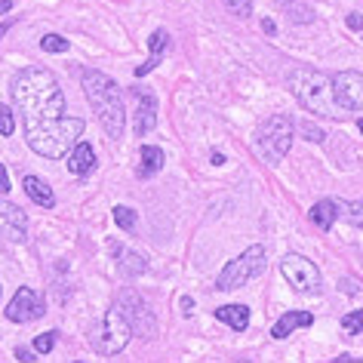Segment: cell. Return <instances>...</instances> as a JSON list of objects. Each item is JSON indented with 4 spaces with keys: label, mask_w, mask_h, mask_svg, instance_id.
<instances>
[{
    "label": "cell",
    "mask_w": 363,
    "mask_h": 363,
    "mask_svg": "<svg viewBox=\"0 0 363 363\" xmlns=\"http://www.w3.org/2000/svg\"><path fill=\"white\" fill-rule=\"evenodd\" d=\"M289 22H311V10H308V6H296V10H293V6H289Z\"/></svg>",
    "instance_id": "f1b7e54d"
},
{
    "label": "cell",
    "mask_w": 363,
    "mask_h": 363,
    "mask_svg": "<svg viewBox=\"0 0 363 363\" xmlns=\"http://www.w3.org/2000/svg\"><path fill=\"white\" fill-rule=\"evenodd\" d=\"M13 10V0H0V16H6Z\"/></svg>",
    "instance_id": "e575fe53"
},
{
    "label": "cell",
    "mask_w": 363,
    "mask_h": 363,
    "mask_svg": "<svg viewBox=\"0 0 363 363\" xmlns=\"http://www.w3.org/2000/svg\"><path fill=\"white\" fill-rule=\"evenodd\" d=\"M38 351H28V348H16V360H22V363H31V360H38L34 357Z\"/></svg>",
    "instance_id": "1f68e13d"
},
{
    "label": "cell",
    "mask_w": 363,
    "mask_h": 363,
    "mask_svg": "<svg viewBox=\"0 0 363 363\" xmlns=\"http://www.w3.org/2000/svg\"><path fill=\"white\" fill-rule=\"evenodd\" d=\"M348 28H351V31H360V28H363V16H360V13H351V16H348Z\"/></svg>",
    "instance_id": "d6a6232c"
},
{
    "label": "cell",
    "mask_w": 363,
    "mask_h": 363,
    "mask_svg": "<svg viewBox=\"0 0 363 363\" xmlns=\"http://www.w3.org/2000/svg\"><path fill=\"white\" fill-rule=\"evenodd\" d=\"M262 31H265L268 38H274V34H277V25H274V19H268V16H265V19H262Z\"/></svg>",
    "instance_id": "836d02e7"
},
{
    "label": "cell",
    "mask_w": 363,
    "mask_h": 363,
    "mask_svg": "<svg viewBox=\"0 0 363 363\" xmlns=\"http://www.w3.org/2000/svg\"><path fill=\"white\" fill-rule=\"evenodd\" d=\"M56 342H59V330H50V333H43L34 339V351L38 354H50L52 348H56Z\"/></svg>",
    "instance_id": "484cf974"
},
{
    "label": "cell",
    "mask_w": 363,
    "mask_h": 363,
    "mask_svg": "<svg viewBox=\"0 0 363 363\" xmlns=\"http://www.w3.org/2000/svg\"><path fill=\"white\" fill-rule=\"evenodd\" d=\"M13 105L22 117L25 142L34 154L59 160L84 135V121L65 114V93L56 74L43 65H28L10 80Z\"/></svg>",
    "instance_id": "6da1fadb"
},
{
    "label": "cell",
    "mask_w": 363,
    "mask_h": 363,
    "mask_svg": "<svg viewBox=\"0 0 363 363\" xmlns=\"http://www.w3.org/2000/svg\"><path fill=\"white\" fill-rule=\"evenodd\" d=\"M308 219H311L320 231H330L333 225H335V219H339V203L330 201V197H323V201H317V203L311 206Z\"/></svg>",
    "instance_id": "ac0fdd59"
},
{
    "label": "cell",
    "mask_w": 363,
    "mask_h": 363,
    "mask_svg": "<svg viewBox=\"0 0 363 363\" xmlns=\"http://www.w3.org/2000/svg\"><path fill=\"white\" fill-rule=\"evenodd\" d=\"M68 172L71 176H89L96 169V151L89 142H74V148L68 151Z\"/></svg>",
    "instance_id": "4fadbf2b"
},
{
    "label": "cell",
    "mask_w": 363,
    "mask_h": 363,
    "mask_svg": "<svg viewBox=\"0 0 363 363\" xmlns=\"http://www.w3.org/2000/svg\"><path fill=\"white\" fill-rule=\"evenodd\" d=\"M133 326H130V320L123 317V311L121 308H108L105 311V317L96 323V330H93V335H89V342H93V348L99 351V354H121L126 345H130V339H133Z\"/></svg>",
    "instance_id": "8992f818"
},
{
    "label": "cell",
    "mask_w": 363,
    "mask_h": 363,
    "mask_svg": "<svg viewBox=\"0 0 363 363\" xmlns=\"http://www.w3.org/2000/svg\"><path fill=\"white\" fill-rule=\"evenodd\" d=\"M314 323V314L311 311H286L280 314V320L271 326V335L274 339H286L293 330H298V326H311Z\"/></svg>",
    "instance_id": "e0dca14e"
},
{
    "label": "cell",
    "mask_w": 363,
    "mask_h": 363,
    "mask_svg": "<svg viewBox=\"0 0 363 363\" xmlns=\"http://www.w3.org/2000/svg\"><path fill=\"white\" fill-rule=\"evenodd\" d=\"M4 314L10 323H31V320H40L47 314V308H43V298L31 286H19L16 296L10 298V305L4 308Z\"/></svg>",
    "instance_id": "9c48e42d"
},
{
    "label": "cell",
    "mask_w": 363,
    "mask_h": 363,
    "mask_svg": "<svg viewBox=\"0 0 363 363\" xmlns=\"http://www.w3.org/2000/svg\"><path fill=\"white\" fill-rule=\"evenodd\" d=\"M342 333L345 335H360L363 333V308H357V311H348L342 317Z\"/></svg>",
    "instance_id": "603a6c76"
},
{
    "label": "cell",
    "mask_w": 363,
    "mask_h": 363,
    "mask_svg": "<svg viewBox=\"0 0 363 363\" xmlns=\"http://www.w3.org/2000/svg\"><path fill=\"white\" fill-rule=\"evenodd\" d=\"M22 188H25V194H28L34 203L43 206V210H52V206H56V194H52V188L40 176H25Z\"/></svg>",
    "instance_id": "2e32d148"
},
{
    "label": "cell",
    "mask_w": 363,
    "mask_h": 363,
    "mask_svg": "<svg viewBox=\"0 0 363 363\" xmlns=\"http://www.w3.org/2000/svg\"><path fill=\"white\" fill-rule=\"evenodd\" d=\"M80 86H84L86 102L96 111L108 139H121L126 130V108H123V93L117 86V80H111L105 71L84 68L80 71Z\"/></svg>",
    "instance_id": "3957f363"
},
{
    "label": "cell",
    "mask_w": 363,
    "mask_h": 363,
    "mask_svg": "<svg viewBox=\"0 0 363 363\" xmlns=\"http://www.w3.org/2000/svg\"><path fill=\"white\" fill-rule=\"evenodd\" d=\"M216 320L219 323H228L234 333H243L250 326V308L247 305H225V308H216Z\"/></svg>",
    "instance_id": "d6986e66"
},
{
    "label": "cell",
    "mask_w": 363,
    "mask_h": 363,
    "mask_svg": "<svg viewBox=\"0 0 363 363\" xmlns=\"http://www.w3.org/2000/svg\"><path fill=\"white\" fill-rule=\"evenodd\" d=\"M111 250L117 252V265H121V274L123 277H139V274L148 271V262H145V256H139V252L121 250L117 243H111Z\"/></svg>",
    "instance_id": "ffe728a7"
},
{
    "label": "cell",
    "mask_w": 363,
    "mask_h": 363,
    "mask_svg": "<svg viewBox=\"0 0 363 363\" xmlns=\"http://www.w3.org/2000/svg\"><path fill=\"white\" fill-rule=\"evenodd\" d=\"M0 234L13 243H25L28 238V216L10 201H0Z\"/></svg>",
    "instance_id": "7c38bea8"
},
{
    "label": "cell",
    "mask_w": 363,
    "mask_h": 363,
    "mask_svg": "<svg viewBox=\"0 0 363 363\" xmlns=\"http://www.w3.org/2000/svg\"><path fill=\"white\" fill-rule=\"evenodd\" d=\"M10 172H6V167H4V163H0V194H6V191H10Z\"/></svg>",
    "instance_id": "f546056e"
},
{
    "label": "cell",
    "mask_w": 363,
    "mask_h": 363,
    "mask_svg": "<svg viewBox=\"0 0 363 363\" xmlns=\"http://www.w3.org/2000/svg\"><path fill=\"white\" fill-rule=\"evenodd\" d=\"M333 93L345 111H363V74L360 71H335Z\"/></svg>",
    "instance_id": "30bf717a"
},
{
    "label": "cell",
    "mask_w": 363,
    "mask_h": 363,
    "mask_svg": "<svg viewBox=\"0 0 363 363\" xmlns=\"http://www.w3.org/2000/svg\"><path fill=\"white\" fill-rule=\"evenodd\" d=\"M277 4H284V6H289V4H293V0H277Z\"/></svg>",
    "instance_id": "74e56055"
},
{
    "label": "cell",
    "mask_w": 363,
    "mask_h": 363,
    "mask_svg": "<svg viewBox=\"0 0 363 363\" xmlns=\"http://www.w3.org/2000/svg\"><path fill=\"white\" fill-rule=\"evenodd\" d=\"M135 111H133V130L135 135H148L157 126V96L148 86H133Z\"/></svg>",
    "instance_id": "8fae6325"
},
{
    "label": "cell",
    "mask_w": 363,
    "mask_h": 363,
    "mask_svg": "<svg viewBox=\"0 0 363 363\" xmlns=\"http://www.w3.org/2000/svg\"><path fill=\"white\" fill-rule=\"evenodd\" d=\"M268 265V250L262 247V243H252L250 250H243L238 259H231L228 265L219 271V277H216V289L219 293H234V289H240L243 284H250L252 277H259L262 271Z\"/></svg>",
    "instance_id": "277c9868"
},
{
    "label": "cell",
    "mask_w": 363,
    "mask_h": 363,
    "mask_svg": "<svg viewBox=\"0 0 363 363\" xmlns=\"http://www.w3.org/2000/svg\"><path fill=\"white\" fill-rule=\"evenodd\" d=\"M339 203V219L363 228V201H335Z\"/></svg>",
    "instance_id": "44dd1931"
},
{
    "label": "cell",
    "mask_w": 363,
    "mask_h": 363,
    "mask_svg": "<svg viewBox=\"0 0 363 363\" xmlns=\"http://www.w3.org/2000/svg\"><path fill=\"white\" fill-rule=\"evenodd\" d=\"M163 160H167L163 148H157V145H142V151H139V169H135V176H139V179L157 176V172L163 169Z\"/></svg>",
    "instance_id": "9a60e30c"
},
{
    "label": "cell",
    "mask_w": 363,
    "mask_h": 363,
    "mask_svg": "<svg viewBox=\"0 0 363 363\" xmlns=\"http://www.w3.org/2000/svg\"><path fill=\"white\" fill-rule=\"evenodd\" d=\"M114 305L123 311V317L130 320L135 335H142V339H154V333H157V320H154L151 308L145 305V298L135 293V289H121Z\"/></svg>",
    "instance_id": "ba28073f"
},
{
    "label": "cell",
    "mask_w": 363,
    "mask_h": 363,
    "mask_svg": "<svg viewBox=\"0 0 363 363\" xmlns=\"http://www.w3.org/2000/svg\"><path fill=\"white\" fill-rule=\"evenodd\" d=\"M357 357H351V354H342V357H335V363H354Z\"/></svg>",
    "instance_id": "8d00e7d4"
},
{
    "label": "cell",
    "mask_w": 363,
    "mask_h": 363,
    "mask_svg": "<svg viewBox=\"0 0 363 363\" xmlns=\"http://www.w3.org/2000/svg\"><path fill=\"white\" fill-rule=\"evenodd\" d=\"M302 135H305L308 142H317V145H320V142L326 139V133L320 130V126H314L311 121H308V123H302Z\"/></svg>",
    "instance_id": "83f0119b"
},
{
    "label": "cell",
    "mask_w": 363,
    "mask_h": 363,
    "mask_svg": "<svg viewBox=\"0 0 363 363\" xmlns=\"http://www.w3.org/2000/svg\"><path fill=\"white\" fill-rule=\"evenodd\" d=\"M114 222L121 231H135V225H139V213L133 210V206H114Z\"/></svg>",
    "instance_id": "7402d4cb"
},
{
    "label": "cell",
    "mask_w": 363,
    "mask_h": 363,
    "mask_svg": "<svg viewBox=\"0 0 363 363\" xmlns=\"http://www.w3.org/2000/svg\"><path fill=\"white\" fill-rule=\"evenodd\" d=\"M213 163H216V167H222V163H225V154H219V151H213V157H210Z\"/></svg>",
    "instance_id": "d590c367"
},
{
    "label": "cell",
    "mask_w": 363,
    "mask_h": 363,
    "mask_svg": "<svg viewBox=\"0 0 363 363\" xmlns=\"http://www.w3.org/2000/svg\"><path fill=\"white\" fill-rule=\"evenodd\" d=\"M16 130V114L10 111V105H0V135H13Z\"/></svg>",
    "instance_id": "4316f807"
},
{
    "label": "cell",
    "mask_w": 363,
    "mask_h": 363,
    "mask_svg": "<svg viewBox=\"0 0 363 363\" xmlns=\"http://www.w3.org/2000/svg\"><path fill=\"white\" fill-rule=\"evenodd\" d=\"M280 274H284V280L296 289V293H302V296L320 293V268H317L311 259L298 256V252L284 256V262H280Z\"/></svg>",
    "instance_id": "52a82bcc"
},
{
    "label": "cell",
    "mask_w": 363,
    "mask_h": 363,
    "mask_svg": "<svg viewBox=\"0 0 363 363\" xmlns=\"http://www.w3.org/2000/svg\"><path fill=\"white\" fill-rule=\"evenodd\" d=\"M179 305H182V314H185V317H191V314H194V298H191V296H182V302H179Z\"/></svg>",
    "instance_id": "4dcf8cb0"
},
{
    "label": "cell",
    "mask_w": 363,
    "mask_h": 363,
    "mask_svg": "<svg viewBox=\"0 0 363 363\" xmlns=\"http://www.w3.org/2000/svg\"><path fill=\"white\" fill-rule=\"evenodd\" d=\"M172 47V38H169V31L167 28H157L148 38V50H151V56H148V62L145 65H139L135 68V77H145V74H151L154 68L160 65V59H163V52H167Z\"/></svg>",
    "instance_id": "5bb4252c"
},
{
    "label": "cell",
    "mask_w": 363,
    "mask_h": 363,
    "mask_svg": "<svg viewBox=\"0 0 363 363\" xmlns=\"http://www.w3.org/2000/svg\"><path fill=\"white\" fill-rule=\"evenodd\" d=\"M293 133H296V123L289 114H271L268 123L259 130V139H256V148L262 154V160L277 167L280 160L289 154L293 148Z\"/></svg>",
    "instance_id": "5b68a950"
},
{
    "label": "cell",
    "mask_w": 363,
    "mask_h": 363,
    "mask_svg": "<svg viewBox=\"0 0 363 363\" xmlns=\"http://www.w3.org/2000/svg\"><path fill=\"white\" fill-rule=\"evenodd\" d=\"M225 10H228L231 16H238V19H250L252 13V0H222Z\"/></svg>",
    "instance_id": "d4e9b609"
},
{
    "label": "cell",
    "mask_w": 363,
    "mask_h": 363,
    "mask_svg": "<svg viewBox=\"0 0 363 363\" xmlns=\"http://www.w3.org/2000/svg\"><path fill=\"white\" fill-rule=\"evenodd\" d=\"M357 130H360V133H363V117H360V121H357Z\"/></svg>",
    "instance_id": "f35d334b"
},
{
    "label": "cell",
    "mask_w": 363,
    "mask_h": 363,
    "mask_svg": "<svg viewBox=\"0 0 363 363\" xmlns=\"http://www.w3.org/2000/svg\"><path fill=\"white\" fill-rule=\"evenodd\" d=\"M286 86L296 96V102L317 117H330V121H345L348 111L339 105V99L333 93V77L317 71L311 65H296L286 74Z\"/></svg>",
    "instance_id": "7a4b0ae2"
},
{
    "label": "cell",
    "mask_w": 363,
    "mask_h": 363,
    "mask_svg": "<svg viewBox=\"0 0 363 363\" xmlns=\"http://www.w3.org/2000/svg\"><path fill=\"white\" fill-rule=\"evenodd\" d=\"M68 38H62V34H43L40 38V50L43 52H68Z\"/></svg>",
    "instance_id": "cb8c5ba5"
}]
</instances>
